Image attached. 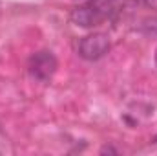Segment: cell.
<instances>
[{"mask_svg":"<svg viewBox=\"0 0 157 156\" xmlns=\"http://www.w3.org/2000/svg\"><path fill=\"white\" fill-rule=\"evenodd\" d=\"M110 50V39L104 33H91L78 42V55L86 61H97Z\"/></svg>","mask_w":157,"mask_h":156,"instance_id":"3","label":"cell"},{"mask_svg":"<svg viewBox=\"0 0 157 156\" xmlns=\"http://www.w3.org/2000/svg\"><path fill=\"white\" fill-rule=\"evenodd\" d=\"M154 142H155V143H157V136H155V140H154Z\"/></svg>","mask_w":157,"mask_h":156,"instance_id":"4","label":"cell"},{"mask_svg":"<svg viewBox=\"0 0 157 156\" xmlns=\"http://www.w3.org/2000/svg\"><path fill=\"white\" fill-rule=\"evenodd\" d=\"M57 66H59L57 57H55L51 51H48V50L37 51L35 55H31L29 64H28L31 77L35 79V81H40V83L51 81V77H53L55 72H57Z\"/></svg>","mask_w":157,"mask_h":156,"instance_id":"2","label":"cell"},{"mask_svg":"<svg viewBox=\"0 0 157 156\" xmlns=\"http://www.w3.org/2000/svg\"><path fill=\"white\" fill-rule=\"evenodd\" d=\"M117 0H88L86 4L78 6L71 13V20L82 28H93L110 20L119 9Z\"/></svg>","mask_w":157,"mask_h":156,"instance_id":"1","label":"cell"}]
</instances>
